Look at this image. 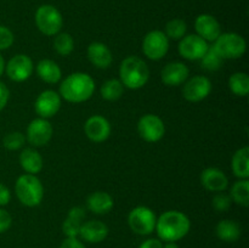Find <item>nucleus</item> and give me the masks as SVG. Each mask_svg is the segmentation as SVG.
<instances>
[{
  "label": "nucleus",
  "mask_w": 249,
  "mask_h": 248,
  "mask_svg": "<svg viewBox=\"0 0 249 248\" xmlns=\"http://www.w3.org/2000/svg\"><path fill=\"white\" fill-rule=\"evenodd\" d=\"M84 131L89 140L94 142H104L111 134V124L105 117L92 116L85 122Z\"/></svg>",
  "instance_id": "nucleus-15"
},
{
  "label": "nucleus",
  "mask_w": 249,
  "mask_h": 248,
  "mask_svg": "<svg viewBox=\"0 0 249 248\" xmlns=\"http://www.w3.org/2000/svg\"><path fill=\"white\" fill-rule=\"evenodd\" d=\"M156 214L152 209L145 206H139L134 208L128 215V224L131 231L138 235L147 236L152 233L156 229Z\"/></svg>",
  "instance_id": "nucleus-7"
},
{
  "label": "nucleus",
  "mask_w": 249,
  "mask_h": 248,
  "mask_svg": "<svg viewBox=\"0 0 249 248\" xmlns=\"http://www.w3.org/2000/svg\"><path fill=\"white\" fill-rule=\"evenodd\" d=\"M119 77L124 87L129 89H140L150 78V70L145 61L136 56L124 58L119 67Z\"/></svg>",
  "instance_id": "nucleus-3"
},
{
  "label": "nucleus",
  "mask_w": 249,
  "mask_h": 248,
  "mask_svg": "<svg viewBox=\"0 0 249 248\" xmlns=\"http://www.w3.org/2000/svg\"><path fill=\"white\" fill-rule=\"evenodd\" d=\"M10 199H11V192L4 184L0 182V207L6 206Z\"/></svg>",
  "instance_id": "nucleus-39"
},
{
  "label": "nucleus",
  "mask_w": 249,
  "mask_h": 248,
  "mask_svg": "<svg viewBox=\"0 0 249 248\" xmlns=\"http://www.w3.org/2000/svg\"><path fill=\"white\" fill-rule=\"evenodd\" d=\"M12 224V218L10 215L9 212H6L5 209L0 208V233L5 232L10 229Z\"/></svg>",
  "instance_id": "nucleus-36"
},
{
  "label": "nucleus",
  "mask_w": 249,
  "mask_h": 248,
  "mask_svg": "<svg viewBox=\"0 0 249 248\" xmlns=\"http://www.w3.org/2000/svg\"><path fill=\"white\" fill-rule=\"evenodd\" d=\"M229 87L237 96H247L249 92V77L247 73H233L229 79Z\"/></svg>",
  "instance_id": "nucleus-28"
},
{
  "label": "nucleus",
  "mask_w": 249,
  "mask_h": 248,
  "mask_svg": "<svg viewBox=\"0 0 249 248\" xmlns=\"http://www.w3.org/2000/svg\"><path fill=\"white\" fill-rule=\"evenodd\" d=\"M4 71H5V61H4V58H2V56L0 55V77L2 75Z\"/></svg>",
  "instance_id": "nucleus-41"
},
{
  "label": "nucleus",
  "mask_w": 249,
  "mask_h": 248,
  "mask_svg": "<svg viewBox=\"0 0 249 248\" xmlns=\"http://www.w3.org/2000/svg\"><path fill=\"white\" fill-rule=\"evenodd\" d=\"M36 24L45 35H55L62 28V15L53 5H41L36 12Z\"/></svg>",
  "instance_id": "nucleus-6"
},
{
  "label": "nucleus",
  "mask_w": 249,
  "mask_h": 248,
  "mask_svg": "<svg viewBox=\"0 0 249 248\" xmlns=\"http://www.w3.org/2000/svg\"><path fill=\"white\" fill-rule=\"evenodd\" d=\"M201 182L208 191L212 192H223L229 186L228 177L218 168L204 169L201 174Z\"/></svg>",
  "instance_id": "nucleus-17"
},
{
  "label": "nucleus",
  "mask_w": 249,
  "mask_h": 248,
  "mask_svg": "<svg viewBox=\"0 0 249 248\" xmlns=\"http://www.w3.org/2000/svg\"><path fill=\"white\" fill-rule=\"evenodd\" d=\"M232 199L229 195L219 192L213 198V207L216 212H226L231 207Z\"/></svg>",
  "instance_id": "nucleus-34"
},
{
  "label": "nucleus",
  "mask_w": 249,
  "mask_h": 248,
  "mask_svg": "<svg viewBox=\"0 0 249 248\" xmlns=\"http://www.w3.org/2000/svg\"><path fill=\"white\" fill-rule=\"evenodd\" d=\"M124 85L118 79H109L101 87V96L107 101H116L123 95Z\"/></svg>",
  "instance_id": "nucleus-29"
},
{
  "label": "nucleus",
  "mask_w": 249,
  "mask_h": 248,
  "mask_svg": "<svg viewBox=\"0 0 249 248\" xmlns=\"http://www.w3.org/2000/svg\"><path fill=\"white\" fill-rule=\"evenodd\" d=\"M139 248H163V243L160 238H148L143 241Z\"/></svg>",
  "instance_id": "nucleus-40"
},
{
  "label": "nucleus",
  "mask_w": 249,
  "mask_h": 248,
  "mask_svg": "<svg viewBox=\"0 0 249 248\" xmlns=\"http://www.w3.org/2000/svg\"><path fill=\"white\" fill-rule=\"evenodd\" d=\"M85 218V211L82 207H73L68 212V215L62 224V231L67 237H78L83 219Z\"/></svg>",
  "instance_id": "nucleus-21"
},
{
  "label": "nucleus",
  "mask_w": 249,
  "mask_h": 248,
  "mask_svg": "<svg viewBox=\"0 0 249 248\" xmlns=\"http://www.w3.org/2000/svg\"><path fill=\"white\" fill-rule=\"evenodd\" d=\"M87 204L88 208L95 214H106L113 208V198L107 192L96 191L90 195Z\"/></svg>",
  "instance_id": "nucleus-23"
},
{
  "label": "nucleus",
  "mask_w": 249,
  "mask_h": 248,
  "mask_svg": "<svg viewBox=\"0 0 249 248\" xmlns=\"http://www.w3.org/2000/svg\"><path fill=\"white\" fill-rule=\"evenodd\" d=\"M215 233L218 238H220L224 242H235L240 238L241 228L236 221L225 219V220L218 223L215 228Z\"/></svg>",
  "instance_id": "nucleus-25"
},
{
  "label": "nucleus",
  "mask_w": 249,
  "mask_h": 248,
  "mask_svg": "<svg viewBox=\"0 0 249 248\" xmlns=\"http://www.w3.org/2000/svg\"><path fill=\"white\" fill-rule=\"evenodd\" d=\"M187 26L185 21L180 18H174L169 21L165 26V35L174 40H179V39L184 38L185 33H186Z\"/></svg>",
  "instance_id": "nucleus-32"
},
{
  "label": "nucleus",
  "mask_w": 249,
  "mask_h": 248,
  "mask_svg": "<svg viewBox=\"0 0 249 248\" xmlns=\"http://www.w3.org/2000/svg\"><path fill=\"white\" fill-rule=\"evenodd\" d=\"M232 172L240 179L249 177V148L247 146L236 151L232 157Z\"/></svg>",
  "instance_id": "nucleus-26"
},
{
  "label": "nucleus",
  "mask_w": 249,
  "mask_h": 248,
  "mask_svg": "<svg viewBox=\"0 0 249 248\" xmlns=\"http://www.w3.org/2000/svg\"><path fill=\"white\" fill-rule=\"evenodd\" d=\"M197 35L206 41H215L221 34V27L215 17L211 15H199L195 22Z\"/></svg>",
  "instance_id": "nucleus-16"
},
{
  "label": "nucleus",
  "mask_w": 249,
  "mask_h": 248,
  "mask_svg": "<svg viewBox=\"0 0 249 248\" xmlns=\"http://www.w3.org/2000/svg\"><path fill=\"white\" fill-rule=\"evenodd\" d=\"M60 248H87L82 241L78 240L77 237H67L62 243Z\"/></svg>",
  "instance_id": "nucleus-37"
},
{
  "label": "nucleus",
  "mask_w": 249,
  "mask_h": 248,
  "mask_svg": "<svg viewBox=\"0 0 249 248\" xmlns=\"http://www.w3.org/2000/svg\"><path fill=\"white\" fill-rule=\"evenodd\" d=\"M9 89H7L6 85H5L4 83L0 82V111H2L4 107L6 106L7 101H9Z\"/></svg>",
  "instance_id": "nucleus-38"
},
{
  "label": "nucleus",
  "mask_w": 249,
  "mask_h": 248,
  "mask_svg": "<svg viewBox=\"0 0 249 248\" xmlns=\"http://www.w3.org/2000/svg\"><path fill=\"white\" fill-rule=\"evenodd\" d=\"M36 73L39 78L49 84H55L61 79V68L53 60H41L36 65Z\"/></svg>",
  "instance_id": "nucleus-24"
},
{
  "label": "nucleus",
  "mask_w": 249,
  "mask_h": 248,
  "mask_svg": "<svg viewBox=\"0 0 249 248\" xmlns=\"http://www.w3.org/2000/svg\"><path fill=\"white\" fill-rule=\"evenodd\" d=\"M95 90L94 79L87 73L70 74L60 85V94L67 101L79 104L89 100Z\"/></svg>",
  "instance_id": "nucleus-2"
},
{
  "label": "nucleus",
  "mask_w": 249,
  "mask_h": 248,
  "mask_svg": "<svg viewBox=\"0 0 249 248\" xmlns=\"http://www.w3.org/2000/svg\"><path fill=\"white\" fill-rule=\"evenodd\" d=\"M53 48L61 56H68L74 49V40L68 33H60L53 40Z\"/></svg>",
  "instance_id": "nucleus-30"
},
{
  "label": "nucleus",
  "mask_w": 249,
  "mask_h": 248,
  "mask_svg": "<svg viewBox=\"0 0 249 248\" xmlns=\"http://www.w3.org/2000/svg\"><path fill=\"white\" fill-rule=\"evenodd\" d=\"M202 67L207 71H218L223 66L224 60L221 56L215 51L213 46H209L207 53H204L203 57L201 58Z\"/></svg>",
  "instance_id": "nucleus-31"
},
{
  "label": "nucleus",
  "mask_w": 249,
  "mask_h": 248,
  "mask_svg": "<svg viewBox=\"0 0 249 248\" xmlns=\"http://www.w3.org/2000/svg\"><path fill=\"white\" fill-rule=\"evenodd\" d=\"M213 48L223 60H235L246 53V40L237 33H224L214 41Z\"/></svg>",
  "instance_id": "nucleus-5"
},
{
  "label": "nucleus",
  "mask_w": 249,
  "mask_h": 248,
  "mask_svg": "<svg viewBox=\"0 0 249 248\" xmlns=\"http://www.w3.org/2000/svg\"><path fill=\"white\" fill-rule=\"evenodd\" d=\"M24 141H26V138L19 131H12V133H9L7 135H5L4 139H2L4 147L10 151H16L18 148H21L23 146Z\"/></svg>",
  "instance_id": "nucleus-33"
},
{
  "label": "nucleus",
  "mask_w": 249,
  "mask_h": 248,
  "mask_svg": "<svg viewBox=\"0 0 249 248\" xmlns=\"http://www.w3.org/2000/svg\"><path fill=\"white\" fill-rule=\"evenodd\" d=\"M33 61L29 56L19 53L14 56L5 66L6 74L14 82H24L28 79L33 73Z\"/></svg>",
  "instance_id": "nucleus-11"
},
{
  "label": "nucleus",
  "mask_w": 249,
  "mask_h": 248,
  "mask_svg": "<svg viewBox=\"0 0 249 248\" xmlns=\"http://www.w3.org/2000/svg\"><path fill=\"white\" fill-rule=\"evenodd\" d=\"M163 248H179V246L177 245V242H167L163 245Z\"/></svg>",
  "instance_id": "nucleus-42"
},
{
  "label": "nucleus",
  "mask_w": 249,
  "mask_h": 248,
  "mask_svg": "<svg viewBox=\"0 0 249 248\" xmlns=\"http://www.w3.org/2000/svg\"><path fill=\"white\" fill-rule=\"evenodd\" d=\"M212 91L211 80L203 75H195L185 84L182 94L190 102H199L206 99Z\"/></svg>",
  "instance_id": "nucleus-13"
},
{
  "label": "nucleus",
  "mask_w": 249,
  "mask_h": 248,
  "mask_svg": "<svg viewBox=\"0 0 249 248\" xmlns=\"http://www.w3.org/2000/svg\"><path fill=\"white\" fill-rule=\"evenodd\" d=\"M108 235V228L100 220H89L82 224L79 236L89 243H100L106 240Z\"/></svg>",
  "instance_id": "nucleus-18"
},
{
  "label": "nucleus",
  "mask_w": 249,
  "mask_h": 248,
  "mask_svg": "<svg viewBox=\"0 0 249 248\" xmlns=\"http://www.w3.org/2000/svg\"><path fill=\"white\" fill-rule=\"evenodd\" d=\"M19 163L23 170H26L28 174L36 175V173L43 169V157L39 155V152L34 148H24L19 155Z\"/></svg>",
  "instance_id": "nucleus-22"
},
{
  "label": "nucleus",
  "mask_w": 249,
  "mask_h": 248,
  "mask_svg": "<svg viewBox=\"0 0 249 248\" xmlns=\"http://www.w3.org/2000/svg\"><path fill=\"white\" fill-rule=\"evenodd\" d=\"M14 44V34L7 27L0 24V50H6Z\"/></svg>",
  "instance_id": "nucleus-35"
},
{
  "label": "nucleus",
  "mask_w": 249,
  "mask_h": 248,
  "mask_svg": "<svg viewBox=\"0 0 249 248\" xmlns=\"http://www.w3.org/2000/svg\"><path fill=\"white\" fill-rule=\"evenodd\" d=\"M189 68L182 62L168 63L162 70V80L168 87H179L189 78Z\"/></svg>",
  "instance_id": "nucleus-19"
},
{
  "label": "nucleus",
  "mask_w": 249,
  "mask_h": 248,
  "mask_svg": "<svg viewBox=\"0 0 249 248\" xmlns=\"http://www.w3.org/2000/svg\"><path fill=\"white\" fill-rule=\"evenodd\" d=\"M209 45L204 39L197 34H190V35L181 38L179 43V53L184 58L190 61L201 60L204 53L208 50Z\"/></svg>",
  "instance_id": "nucleus-10"
},
{
  "label": "nucleus",
  "mask_w": 249,
  "mask_h": 248,
  "mask_svg": "<svg viewBox=\"0 0 249 248\" xmlns=\"http://www.w3.org/2000/svg\"><path fill=\"white\" fill-rule=\"evenodd\" d=\"M191 221L186 214L179 211H168L156 221V231L160 241L177 242L189 233Z\"/></svg>",
  "instance_id": "nucleus-1"
},
{
  "label": "nucleus",
  "mask_w": 249,
  "mask_h": 248,
  "mask_svg": "<svg viewBox=\"0 0 249 248\" xmlns=\"http://www.w3.org/2000/svg\"><path fill=\"white\" fill-rule=\"evenodd\" d=\"M169 49V38L162 31H152L146 34L142 43L143 53L151 60H160Z\"/></svg>",
  "instance_id": "nucleus-8"
},
{
  "label": "nucleus",
  "mask_w": 249,
  "mask_h": 248,
  "mask_svg": "<svg viewBox=\"0 0 249 248\" xmlns=\"http://www.w3.org/2000/svg\"><path fill=\"white\" fill-rule=\"evenodd\" d=\"M53 136V126L45 118H36L29 123L27 128V139L36 147L46 145Z\"/></svg>",
  "instance_id": "nucleus-12"
},
{
  "label": "nucleus",
  "mask_w": 249,
  "mask_h": 248,
  "mask_svg": "<svg viewBox=\"0 0 249 248\" xmlns=\"http://www.w3.org/2000/svg\"><path fill=\"white\" fill-rule=\"evenodd\" d=\"M15 191L19 202L27 207L39 206L44 197L43 184L33 174L21 175L15 185Z\"/></svg>",
  "instance_id": "nucleus-4"
},
{
  "label": "nucleus",
  "mask_w": 249,
  "mask_h": 248,
  "mask_svg": "<svg viewBox=\"0 0 249 248\" xmlns=\"http://www.w3.org/2000/svg\"><path fill=\"white\" fill-rule=\"evenodd\" d=\"M231 199L243 207L249 206V181L248 179H241L231 187Z\"/></svg>",
  "instance_id": "nucleus-27"
},
{
  "label": "nucleus",
  "mask_w": 249,
  "mask_h": 248,
  "mask_svg": "<svg viewBox=\"0 0 249 248\" xmlns=\"http://www.w3.org/2000/svg\"><path fill=\"white\" fill-rule=\"evenodd\" d=\"M61 107V97L53 90H45L41 92L36 100V113L40 116V118H50L53 117L58 112Z\"/></svg>",
  "instance_id": "nucleus-14"
},
{
  "label": "nucleus",
  "mask_w": 249,
  "mask_h": 248,
  "mask_svg": "<svg viewBox=\"0 0 249 248\" xmlns=\"http://www.w3.org/2000/svg\"><path fill=\"white\" fill-rule=\"evenodd\" d=\"M88 57L92 65L102 70L108 68L113 61L111 50L104 43H99V41L90 44L88 48Z\"/></svg>",
  "instance_id": "nucleus-20"
},
{
  "label": "nucleus",
  "mask_w": 249,
  "mask_h": 248,
  "mask_svg": "<svg viewBox=\"0 0 249 248\" xmlns=\"http://www.w3.org/2000/svg\"><path fill=\"white\" fill-rule=\"evenodd\" d=\"M138 130L141 138L147 142H157L165 133L164 123L156 114H145L141 117L138 123Z\"/></svg>",
  "instance_id": "nucleus-9"
}]
</instances>
